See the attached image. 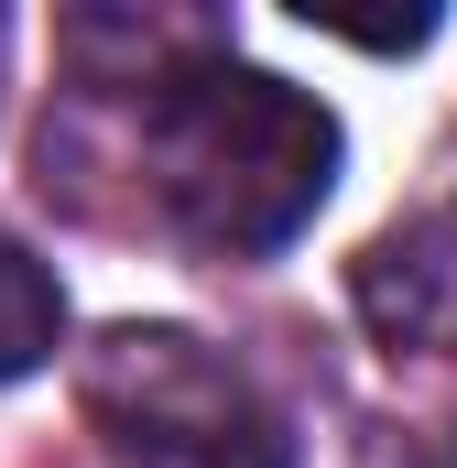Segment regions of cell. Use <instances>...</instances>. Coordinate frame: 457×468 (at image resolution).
Segmentation results:
<instances>
[{"label": "cell", "mask_w": 457, "mask_h": 468, "mask_svg": "<svg viewBox=\"0 0 457 468\" xmlns=\"http://www.w3.org/2000/svg\"><path fill=\"white\" fill-rule=\"evenodd\" d=\"M142 164L164 218L197 239L207 261H261L305 229L338 186V120L305 88L239 66V55H197L175 88L142 99Z\"/></svg>", "instance_id": "obj_1"}, {"label": "cell", "mask_w": 457, "mask_h": 468, "mask_svg": "<svg viewBox=\"0 0 457 468\" xmlns=\"http://www.w3.org/2000/svg\"><path fill=\"white\" fill-rule=\"evenodd\" d=\"M88 414L110 468H283V414L261 381L186 327H110L88 359Z\"/></svg>", "instance_id": "obj_2"}, {"label": "cell", "mask_w": 457, "mask_h": 468, "mask_svg": "<svg viewBox=\"0 0 457 468\" xmlns=\"http://www.w3.org/2000/svg\"><path fill=\"white\" fill-rule=\"evenodd\" d=\"M55 327H66V294H55V272H44L22 239L0 229V381L44 370V359H55Z\"/></svg>", "instance_id": "obj_4"}, {"label": "cell", "mask_w": 457, "mask_h": 468, "mask_svg": "<svg viewBox=\"0 0 457 468\" xmlns=\"http://www.w3.org/2000/svg\"><path fill=\"white\" fill-rule=\"evenodd\" d=\"M359 316L381 349H457V207H425L403 229H381L348 272Z\"/></svg>", "instance_id": "obj_3"}]
</instances>
